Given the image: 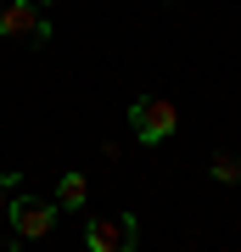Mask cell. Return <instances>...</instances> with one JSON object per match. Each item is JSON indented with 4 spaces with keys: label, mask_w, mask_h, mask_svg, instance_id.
I'll return each mask as SVG.
<instances>
[{
    "label": "cell",
    "mask_w": 241,
    "mask_h": 252,
    "mask_svg": "<svg viewBox=\"0 0 241 252\" xmlns=\"http://www.w3.org/2000/svg\"><path fill=\"white\" fill-rule=\"evenodd\" d=\"M129 129L140 146H169L179 135V107L169 95H135L129 101Z\"/></svg>",
    "instance_id": "6da1fadb"
},
{
    "label": "cell",
    "mask_w": 241,
    "mask_h": 252,
    "mask_svg": "<svg viewBox=\"0 0 241 252\" xmlns=\"http://www.w3.org/2000/svg\"><path fill=\"white\" fill-rule=\"evenodd\" d=\"M56 219H62V207L45 196H28V190H11V202H6V224L17 241H45L56 230Z\"/></svg>",
    "instance_id": "7a4b0ae2"
},
{
    "label": "cell",
    "mask_w": 241,
    "mask_h": 252,
    "mask_svg": "<svg viewBox=\"0 0 241 252\" xmlns=\"http://www.w3.org/2000/svg\"><path fill=\"white\" fill-rule=\"evenodd\" d=\"M0 34L39 51L45 39H51V17H45L39 0H11V6H0Z\"/></svg>",
    "instance_id": "3957f363"
},
{
    "label": "cell",
    "mask_w": 241,
    "mask_h": 252,
    "mask_svg": "<svg viewBox=\"0 0 241 252\" xmlns=\"http://www.w3.org/2000/svg\"><path fill=\"white\" fill-rule=\"evenodd\" d=\"M84 247L90 252H135V247H140V219H135V213L90 219V224H84Z\"/></svg>",
    "instance_id": "277c9868"
},
{
    "label": "cell",
    "mask_w": 241,
    "mask_h": 252,
    "mask_svg": "<svg viewBox=\"0 0 241 252\" xmlns=\"http://www.w3.org/2000/svg\"><path fill=\"white\" fill-rule=\"evenodd\" d=\"M84 202H90V180H84V174H62V180H56V207L79 213Z\"/></svg>",
    "instance_id": "5b68a950"
},
{
    "label": "cell",
    "mask_w": 241,
    "mask_h": 252,
    "mask_svg": "<svg viewBox=\"0 0 241 252\" xmlns=\"http://www.w3.org/2000/svg\"><path fill=\"white\" fill-rule=\"evenodd\" d=\"M207 174H213V185H241V157L236 152H213Z\"/></svg>",
    "instance_id": "8992f818"
},
{
    "label": "cell",
    "mask_w": 241,
    "mask_h": 252,
    "mask_svg": "<svg viewBox=\"0 0 241 252\" xmlns=\"http://www.w3.org/2000/svg\"><path fill=\"white\" fill-rule=\"evenodd\" d=\"M11 190H23V174H0V224H6V202Z\"/></svg>",
    "instance_id": "52a82bcc"
},
{
    "label": "cell",
    "mask_w": 241,
    "mask_h": 252,
    "mask_svg": "<svg viewBox=\"0 0 241 252\" xmlns=\"http://www.w3.org/2000/svg\"><path fill=\"white\" fill-rule=\"evenodd\" d=\"M17 247H23V241H17V235H11V241H0V252H17Z\"/></svg>",
    "instance_id": "ba28073f"
},
{
    "label": "cell",
    "mask_w": 241,
    "mask_h": 252,
    "mask_svg": "<svg viewBox=\"0 0 241 252\" xmlns=\"http://www.w3.org/2000/svg\"><path fill=\"white\" fill-rule=\"evenodd\" d=\"M0 6H11V0H0Z\"/></svg>",
    "instance_id": "9c48e42d"
},
{
    "label": "cell",
    "mask_w": 241,
    "mask_h": 252,
    "mask_svg": "<svg viewBox=\"0 0 241 252\" xmlns=\"http://www.w3.org/2000/svg\"><path fill=\"white\" fill-rule=\"evenodd\" d=\"M39 6H51V0H39Z\"/></svg>",
    "instance_id": "30bf717a"
}]
</instances>
